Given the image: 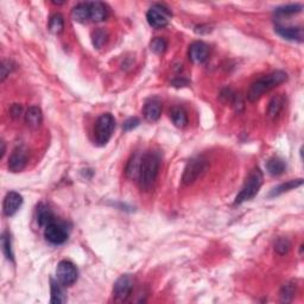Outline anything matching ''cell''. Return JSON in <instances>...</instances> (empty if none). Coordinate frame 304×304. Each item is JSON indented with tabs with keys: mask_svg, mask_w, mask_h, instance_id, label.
Returning <instances> with one entry per match:
<instances>
[{
	"mask_svg": "<svg viewBox=\"0 0 304 304\" xmlns=\"http://www.w3.org/2000/svg\"><path fill=\"white\" fill-rule=\"evenodd\" d=\"M161 167V155L155 151H147L143 154L140 162L138 182L143 191H150L154 187L158 171Z\"/></svg>",
	"mask_w": 304,
	"mask_h": 304,
	"instance_id": "1",
	"label": "cell"
},
{
	"mask_svg": "<svg viewBox=\"0 0 304 304\" xmlns=\"http://www.w3.org/2000/svg\"><path fill=\"white\" fill-rule=\"evenodd\" d=\"M286 80H288V75H286V73L282 72V70H277V72H273L269 74V75L260 77L255 83H252L251 88H249L247 93V99L252 101V103H255V101L264 95L265 93L276 88L279 84L284 83Z\"/></svg>",
	"mask_w": 304,
	"mask_h": 304,
	"instance_id": "2",
	"label": "cell"
},
{
	"mask_svg": "<svg viewBox=\"0 0 304 304\" xmlns=\"http://www.w3.org/2000/svg\"><path fill=\"white\" fill-rule=\"evenodd\" d=\"M263 180H264V177H263V172L260 171V169H253L249 172L247 178H246L244 187L241 188L240 192L236 195L234 205H241L244 202L252 200L258 194L260 187L263 185Z\"/></svg>",
	"mask_w": 304,
	"mask_h": 304,
	"instance_id": "3",
	"label": "cell"
},
{
	"mask_svg": "<svg viewBox=\"0 0 304 304\" xmlns=\"http://www.w3.org/2000/svg\"><path fill=\"white\" fill-rule=\"evenodd\" d=\"M114 128H116V119L111 113H105L97 118L95 127H94V140L96 145L104 146L110 141Z\"/></svg>",
	"mask_w": 304,
	"mask_h": 304,
	"instance_id": "4",
	"label": "cell"
},
{
	"mask_svg": "<svg viewBox=\"0 0 304 304\" xmlns=\"http://www.w3.org/2000/svg\"><path fill=\"white\" fill-rule=\"evenodd\" d=\"M208 169V161L205 157H195L188 162L187 167L184 169L182 182L185 185H190L195 183L198 178L204 176V174Z\"/></svg>",
	"mask_w": 304,
	"mask_h": 304,
	"instance_id": "5",
	"label": "cell"
},
{
	"mask_svg": "<svg viewBox=\"0 0 304 304\" xmlns=\"http://www.w3.org/2000/svg\"><path fill=\"white\" fill-rule=\"evenodd\" d=\"M171 13L168 8L162 4L151 6L146 13V19L148 25L155 29H163L169 24Z\"/></svg>",
	"mask_w": 304,
	"mask_h": 304,
	"instance_id": "6",
	"label": "cell"
},
{
	"mask_svg": "<svg viewBox=\"0 0 304 304\" xmlns=\"http://www.w3.org/2000/svg\"><path fill=\"white\" fill-rule=\"evenodd\" d=\"M79 271L76 266L68 260H62L56 269V278L63 286H70L77 280Z\"/></svg>",
	"mask_w": 304,
	"mask_h": 304,
	"instance_id": "7",
	"label": "cell"
},
{
	"mask_svg": "<svg viewBox=\"0 0 304 304\" xmlns=\"http://www.w3.org/2000/svg\"><path fill=\"white\" fill-rule=\"evenodd\" d=\"M44 236L46 241H49L53 245H62L68 240V229L63 224L54 221L49 224L44 229Z\"/></svg>",
	"mask_w": 304,
	"mask_h": 304,
	"instance_id": "8",
	"label": "cell"
},
{
	"mask_svg": "<svg viewBox=\"0 0 304 304\" xmlns=\"http://www.w3.org/2000/svg\"><path fill=\"white\" fill-rule=\"evenodd\" d=\"M134 282L130 275H124L118 278L113 286V297L117 302H124L133 291Z\"/></svg>",
	"mask_w": 304,
	"mask_h": 304,
	"instance_id": "9",
	"label": "cell"
},
{
	"mask_svg": "<svg viewBox=\"0 0 304 304\" xmlns=\"http://www.w3.org/2000/svg\"><path fill=\"white\" fill-rule=\"evenodd\" d=\"M28 163V150L24 146L16 147L9 158V170L19 172L26 167Z\"/></svg>",
	"mask_w": 304,
	"mask_h": 304,
	"instance_id": "10",
	"label": "cell"
},
{
	"mask_svg": "<svg viewBox=\"0 0 304 304\" xmlns=\"http://www.w3.org/2000/svg\"><path fill=\"white\" fill-rule=\"evenodd\" d=\"M22 205H23L22 195L16 191H10L6 194V196L4 198L3 211H4V214L6 216H12L19 211V208L22 207Z\"/></svg>",
	"mask_w": 304,
	"mask_h": 304,
	"instance_id": "11",
	"label": "cell"
},
{
	"mask_svg": "<svg viewBox=\"0 0 304 304\" xmlns=\"http://www.w3.org/2000/svg\"><path fill=\"white\" fill-rule=\"evenodd\" d=\"M209 48L204 42H194L189 48V59L194 63H204L208 59Z\"/></svg>",
	"mask_w": 304,
	"mask_h": 304,
	"instance_id": "12",
	"label": "cell"
},
{
	"mask_svg": "<svg viewBox=\"0 0 304 304\" xmlns=\"http://www.w3.org/2000/svg\"><path fill=\"white\" fill-rule=\"evenodd\" d=\"M276 31L279 36L288 40L303 42V29L299 26H282L277 25Z\"/></svg>",
	"mask_w": 304,
	"mask_h": 304,
	"instance_id": "13",
	"label": "cell"
},
{
	"mask_svg": "<svg viewBox=\"0 0 304 304\" xmlns=\"http://www.w3.org/2000/svg\"><path fill=\"white\" fill-rule=\"evenodd\" d=\"M286 104V99L284 95H282V94H279V95L273 96L271 101H270L269 107H268V117L271 120H275L277 118L279 117V114L283 112V110H284Z\"/></svg>",
	"mask_w": 304,
	"mask_h": 304,
	"instance_id": "14",
	"label": "cell"
},
{
	"mask_svg": "<svg viewBox=\"0 0 304 304\" xmlns=\"http://www.w3.org/2000/svg\"><path fill=\"white\" fill-rule=\"evenodd\" d=\"M89 18L90 22L100 23L107 18L108 10L106 5L100 2H89Z\"/></svg>",
	"mask_w": 304,
	"mask_h": 304,
	"instance_id": "15",
	"label": "cell"
},
{
	"mask_svg": "<svg viewBox=\"0 0 304 304\" xmlns=\"http://www.w3.org/2000/svg\"><path fill=\"white\" fill-rule=\"evenodd\" d=\"M143 113H144L145 119H146L147 121H151V123L157 121L161 118V114H162L161 103L157 100L147 101L144 106Z\"/></svg>",
	"mask_w": 304,
	"mask_h": 304,
	"instance_id": "16",
	"label": "cell"
},
{
	"mask_svg": "<svg viewBox=\"0 0 304 304\" xmlns=\"http://www.w3.org/2000/svg\"><path fill=\"white\" fill-rule=\"evenodd\" d=\"M36 218H37V222H38L39 226H42V227H44V228L49 224H52V222L55 221V216H54L53 212L50 211V208L44 204H39L38 206H37Z\"/></svg>",
	"mask_w": 304,
	"mask_h": 304,
	"instance_id": "17",
	"label": "cell"
},
{
	"mask_svg": "<svg viewBox=\"0 0 304 304\" xmlns=\"http://www.w3.org/2000/svg\"><path fill=\"white\" fill-rule=\"evenodd\" d=\"M43 121V114L39 107L31 106L29 107V110L25 113V123L28 124V126L31 128H37L40 126Z\"/></svg>",
	"mask_w": 304,
	"mask_h": 304,
	"instance_id": "18",
	"label": "cell"
},
{
	"mask_svg": "<svg viewBox=\"0 0 304 304\" xmlns=\"http://www.w3.org/2000/svg\"><path fill=\"white\" fill-rule=\"evenodd\" d=\"M286 169L285 162L279 157H272L266 162V170L272 176H279V175L284 174Z\"/></svg>",
	"mask_w": 304,
	"mask_h": 304,
	"instance_id": "19",
	"label": "cell"
},
{
	"mask_svg": "<svg viewBox=\"0 0 304 304\" xmlns=\"http://www.w3.org/2000/svg\"><path fill=\"white\" fill-rule=\"evenodd\" d=\"M73 19L77 23L90 22L89 18V4L88 3H81L77 4L72 11Z\"/></svg>",
	"mask_w": 304,
	"mask_h": 304,
	"instance_id": "20",
	"label": "cell"
},
{
	"mask_svg": "<svg viewBox=\"0 0 304 304\" xmlns=\"http://www.w3.org/2000/svg\"><path fill=\"white\" fill-rule=\"evenodd\" d=\"M52 283V300L50 302L54 304H62L67 302V295L62 288V284L57 280L55 282L54 279H50Z\"/></svg>",
	"mask_w": 304,
	"mask_h": 304,
	"instance_id": "21",
	"label": "cell"
},
{
	"mask_svg": "<svg viewBox=\"0 0 304 304\" xmlns=\"http://www.w3.org/2000/svg\"><path fill=\"white\" fill-rule=\"evenodd\" d=\"M303 184V180L302 178H298V180H291L288 181L286 183H283L278 185V187H276L275 189H272L271 192H270L269 196L270 197H275V196H279V195L284 194V192L292 190V189H296L300 187V185Z\"/></svg>",
	"mask_w": 304,
	"mask_h": 304,
	"instance_id": "22",
	"label": "cell"
},
{
	"mask_svg": "<svg viewBox=\"0 0 304 304\" xmlns=\"http://www.w3.org/2000/svg\"><path fill=\"white\" fill-rule=\"evenodd\" d=\"M170 118L174 123L175 126L177 127H184L188 124V117L185 111L182 107H174L170 111Z\"/></svg>",
	"mask_w": 304,
	"mask_h": 304,
	"instance_id": "23",
	"label": "cell"
},
{
	"mask_svg": "<svg viewBox=\"0 0 304 304\" xmlns=\"http://www.w3.org/2000/svg\"><path fill=\"white\" fill-rule=\"evenodd\" d=\"M141 156H143V155L139 154V152H137V154L133 155L132 158L130 160V162H128L127 168H126V175L130 178H138Z\"/></svg>",
	"mask_w": 304,
	"mask_h": 304,
	"instance_id": "24",
	"label": "cell"
},
{
	"mask_svg": "<svg viewBox=\"0 0 304 304\" xmlns=\"http://www.w3.org/2000/svg\"><path fill=\"white\" fill-rule=\"evenodd\" d=\"M64 29V19L63 17L60 15V13H56L54 15L52 18H50L49 22V30L55 35H59L63 31Z\"/></svg>",
	"mask_w": 304,
	"mask_h": 304,
	"instance_id": "25",
	"label": "cell"
},
{
	"mask_svg": "<svg viewBox=\"0 0 304 304\" xmlns=\"http://www.w3.org/2000/svg\"><path fill=\"white\" fill-rule=\"evenodd\" d=\"M107 38H108V32L104 29H96L95 31H93L92 33L93 45L95 46L96 49L103 48L105 43L107 42Z\"/></svg>",
	"mask_w": 304,
	"mask_h": 304,
	"instance_id": "26",
	"label": "cell"
},
{
	"mask_svg": "<svg viewBox=\"0 0 304 304\" xmlns=\"http://www.w3.org/2000/svg\"><path fill=\"white\" fill-rule=\"evenodd\" d=\"M296 291L295 283H286L280 290V299L282 302H291Z\"/></svg>",
	"mask_w": 304,
	"mask_h": 304,
	"instance_id": "27",
	"label": "cell"
},
{
	"mask_svg": "<svg viewBox=\"0 0 304 304\" xmlns=\"http://www.w3.org/2000/svg\"><path fill=\"white\" fill-rule=\"evenodd\" d=\"M2 244H3V251H4L6 258L13 262V252H12V245H11V236L8 232H5L3 234L2 238Z\"/></svg>",
	"mask_w": 304,
	"mask_h": 304,
	"instance_id": "28",
	"label": "cell"
},
{
	"mask_svg": "<svg viewBox=\"0 0 304 304\" xmlns=\"http://www.w3.org/2000/svg\"><path fill=\"white\" fill-rule=\"evenodd\" d=\"M302 11V5L298 4H291V5H286V6H282V8H278L276 10L277 15L280 16H288V15H295V13H298Z\"/></svg>",
	"mask_w": 304,
	"mask_h": 304,
	"instance_id": "29",
	"label": "cell"
},
{
	"mask_svg": "<svg viewBox=\"0 0 304 304\" xmlns=\"http://www.w3.org/2000/svg\"><path fill=\"white\" fill-rule=\"evenodd\" d=\"M150 48L155 54H163L168 48V43L162 37H157V38L152 39Z\"/></svg>",
	"mask_w": 304,
	"mask_h": 304,
	"instance_id": "30",
	"label": "cell"
},
{
	"mask_svg": "<svg viewBox=\"0 0 304 304\" xmlns=\"http://www.w3.org/2000/svg\"><path fill=\"white\" fill-rule=\"evenodd\" d=\"M291 244L286 238H279L275 244V251L280 256H284L290 251Z\"/></svg>",
	"mask_w": 304,
	"mask_h": 304,
	"instance_id": "31",
	"label": "cell"
},
{
	"mask_svg": "<svg viewBox=\"0 0 304 304\" xmlns=\"http://www.w3.org/2000/svg\"><path fill=\"white\" fill-rule=\"evenodd\" d=\"M13 64L11 61H3L2 64V81H5L6 77L10 75V73L12 72L15 67H12Z\"/></svg>",
	"mask_w": 304,
	"mask_h": 304,
	"instance_id": "32",
	"label": "cell"
},
{
	"mask_svg": "<svg viewBox=\"0 0 304 304\" xmlns=\"http://www.w3.org/2000/svg\"><path fill=\"white\" fill-rule=\"evenodd\" d=\"M140 120L138 118H130L124 123V130L125 131H131L133 128H136L137 126H139Z\"/></svg>",
	"mask_w": 304,
	"mask_h": 304,
	"instance_id": "33",
	"label": "cell"
},
{
	"mask_svg": "<svg viewBox=\"0 0 304 304\" xmlns=\"http://www.w3.org/2000/svg\"><path fill=\"white\" fill-rule=\"evenodd\" d=\"M10 113H11L13 118H19L20 114H22V107L19 105H13L11 110H10Z\"/></svg>",
	"mask_w": 304,
	"mask_h": 304,
	"instance_id": "34",
	"label": "cell"
},
{
	"mask_svg": "<svg viewBox=\"0 0 304 304\" xmlns=\"http://www.w3.org/2000/svg\"><path fill=\"white\" fill-rule=\"evenodd\" d=\"M4 154H5V143L4 141H2V156L0 157H4Z\"/></svg>",
	"mask_w": 304,
	"mask_h": 304,
	"instance_id": "35",
	"label": "cell"
}]
</instances>
